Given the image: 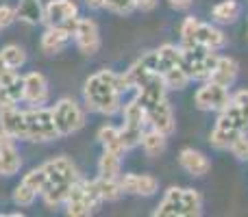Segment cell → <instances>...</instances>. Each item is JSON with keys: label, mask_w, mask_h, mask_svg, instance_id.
<instances>
[{"label": "cell", "mask_w": 248, "mask_h": 217, "mask_svg": "<svg viewBox=\"0 0 248 217\" xmlns=\"http://www.w3.org/2000/svg\"><path fill=\"white\" fill-rule=\"evenodd\" d=\"M181 55H183V70L192 81H205L211 76L218 55L216 50L202 46H181Z\"/></svg>", "instance_id": "ba28073f"}, {"label": "cell", "mask_w": 248, "mask_h": 217, "mask_svg": "<svg viewBox=\"0 0 248 217\" xmlns=\"http://www.w3.org/2000/svg\"><path fill=\"white\" fill-rule=\"evenodd\" d=\"M122 193L128 196H155L159 191V180L150 174H120L118 178Z\"/></svg>", "instance_id": "9a60e30c"}, {"label": "cell", "mask_w": 248, "mask_h": 217, "mask_svg": "<svg viewBox=\"0 0 248 217\" xmlns=\"http://www.w3.org/2000/svg\"><path fill=\"white\" fill-rule=\"evenodd\" d=\"M179 163L189 176H205L211 170V161L194 148H183L179 152Z\"/></svg>", "instance_id": "44dd1931"}, {"label": "cell", "mask_w": 248, "mask_h": 217, "mask_svg": "<svg viewBox=\"0 0 248 217\" xmlns=\"http://www.w3.org/2000/svg\"><path fill=\"white\" fill-rule=\"evenodd\" d=\"M96 187H98V193H100V198H103V202H116L118 198L122 196L118 178H103V176H98V178H96Z\"/></svg>", "instance_id": "83f0119b"}, {"label": "cell", "mask_w": 248, "mask_h": 217, "mask_svg": "<svg viewBox=\"0 0 248 217\" xmlns=\"http://www.w3.org/2000/svg\"><path fill=\"white\" fill-rule=\"evenodd\" d=\"M16 20H17L16 9L9 7V4H2V7H0V30L7 29V26H11Z\"/></svg>", "instance_id": "d6a6232c"}, {"label": "cell", "mask_w": 248, "mask_h": 217, "mask_svg": "<svg viewBox=\"0 0 248 217\" xmlns=\"http://www.w3.org/2000/svg\"><path fill=\"white\" fill-rule=\"evenodd\" d=\"M16 15L20 22H26V24H31V26L44 22L42 0H20V4L16 7Z\"/></svg>", "instance_id": "603a6c76"}, {"label": "cell", "mask_w": 248, "mask_h": 217, "mask_svg": "<svg viewBox=\"0 0 248 217\" xmlns=\"http://www.w3.org/2000/svg\"><path fill=\"white\" fill-rule=\"evenodd\" d=\"M26 119V135L24 141H55L59 139V130L55 126L52 109L46 107H31L24 111Z\"/></svg>", "instance_id": "8992f818"}, {"label": "cell", "mask_w": 248, "mask_h": 217, "mask_svg": "<svg viewBox=\"0 0 248 217\" xmlns=\"http://www.w3.org/2000/svg\"><path fill=\"white\" fill-rule=\"evenodd\" d=\"M46 170V185H61V187H72L81 176L78 170L68 157H55L48 163H44Z\"/></svg>", "instance_id": "8fae6325"}, {"label": "cell", "mask_w": 248, "mask_h": 217, "mask_svg": "<svg viewBox=\"0 0 248 217\" xmlns=\"http://www.w3.org/2000/svg\"><path fill=\"white\" fill-rule=\"evenodd\" d=\"M22 83H24V94H22V102L31 104V107H44L48 102V96H50V89H48V81L42 72H29L22 76Z\"/></svg>", "instance_id": "5bb4252c"}, {"label": "cell", "mask_w": 248, "mask_h": 217, "mask_svg": "<svg viewBox=\"0 0 248 217\" xmlns=\"http://www.w3.org/2000/svg\"><path fill=\"white\" fill-rule=\"evenodd\" d=\"M122 128H120V135H122V141L126 145V150L135 148L137 144H141V135L146 130V111L141 107L137 100H131V102L122 104Z\"/></svg>", "instance_id": "9c48e42d"}, {"label": "cell", "mask_w": 248, "mask_h": 217, "mask_svg": "<svg viewBox=\"0 0 248 217\" xmlns=\"http://www.w3.org/2000/svg\"><path fill=\"white\" fill-rule=\"evenodd\" d=\"M72 39V33L61 26H46L42 39H39V48L44 55H59L61 50H65V46Z\"/></svg>", "instance_id": "ffe728a7"}, {"label": "cell", "mask_w": 248, "mask_h": 217, "mask_svg": "<svg viewBox=\"0 0 248 217\" xmlns=\"http://www.w3.org/2000/svg\"><path fill=\"white\" fill-rule=\"evenodd\" d=\"M137 9H141V11H150V9L157 4V0H135Z\"/></svg>", "instance_id": "e575fe53"}, {"label": "cell", "mask_w": 248, "mask_h": 217, "mask_svg": "<svg viewBox=\"0 0 248 217\" xmlns=\"http://www.w3.org/2000/svg\"><path fill=\"white\" fill-rule=\"evenodd\" d=\"M202 213V198L196 189L170 187L155 209V217H196Z\"/></svg>", "instance_id": "3957f363"}, {"label": "cell", "mask_w": 248, "mask_h": 217, "mask_svg": "<svg viewBox=\"0 0 248 217\" xmlns=\"http://www.w3.org/2000/svg\"><path fill=\"white\" fill-rule=\"evenodd\" d=\"M0 130L9 132L16 139H24V135H26L24 111H20L16 104L0 107Z\"/></svg>", "instance_id": "d6986e66"}, {"label": "cell", "mask_w": 248, "mask_h": 217, "mask_svg": "<svg viewBox=\"0 0 248 217\" xmlns=\"http://www.w3.org/2000/svg\"><path fill=\"white\" fill-rule=\"evenodd\" d=\"M122 154L113 150H103V157L98 159V176L103 178H120Z\"/></svg>", "instance_id": "cb8c5ba5"}, {"label": "cell", "mask_w": 248, "mask_h": 217, "mask_svg": "<svg viewBox=\"0 0 248 217\" xmlns=\"http://www.w3.org/2000/svg\"><path fill=\"white\" fill-rule=\"evenodd\" d=\"M105 7L111 13H118V15H128L137 9L135 0H105Z\"/></svg>", "instance_id": "1f68e13d"}, {"label": "cell", "mask_w": 248, "mask_h": 217, "mask_svg": "<svg viewBox=\"0 0 248 217\" xmlns=\"http://www.w3.org/2000/svg\"><path fill=\"white\" fill-rule=\"evenodd\" d=\"M0 57H2V61L11 70H20L26 63V52L20 46H16V43H9V46L0 48Z\"/></svg>", "instance_id": "f1b7e54d"}, {"label": "cell", "mask_w": 248, "mask_h": 217, "mask_svg": "<svg viewBox=\"0 0 248 217\" xmlns=\"http://www.w3.org/2000/svg\"><path fill=\"white\" fill-rule=\"evenodd\" d=\"M24 94V83L17 70L9 68L7 72L0 74V107H9V104H17Z\"/></svg>", "instance_id": "e0dca14e"}, {"label": "cell", "mask_w": 248, "mask_h": 217, "mask_svg": "<svg viewBox=\"0 0 248 217\" xmlns=\"http://www.w3.org/2000/svg\"><path fill=\"white\" fill-rule=\"evenodd\" d=\"M237 72H240V68H237L235 59H231V57H218L214 70H211L209 81L218 83L222 87H231L237 78Z\"/></svg>", "instance_id": "7402d4cb"}, {"label": "cell", "mask_w": 248, "mask_h": 217, "mask_svg": "<svg viewBox=\"0 0 248 217\" xmlns=\"http://www.w3.org/2000/svg\"><path fill=\"white\" fill-rule=\"evenodd\" d=\"M248 135V89L237 91L229 98L224 109H220L218 122L211 130V145L218 150H229L233 141Z\"/></svg>", "instance_id": "7a4b0ae2"}, {"label": "cell", "mask_w": 248, "mask_h": 217, "mask_svg": "<svg viewBox=\"0 0 248 217\" xmlns=\"http://www.w3.org/2000/svg\"><path fill=\"white\" fill-rule=\"evenodd\" d=\"M52 117H55V126L59 130V137H68L78 132L87 122L85 109L72 98H61L59 102L52 107Z\"/></svg>", "instance_id": "52a82bcc"}, {"label": "cell", "mask_w": 248, "mask_h": 217, "mask_svg": "<svg viewBox=\"0 0 248 217\" xmlns=\"http://www.w3.org/2000/svg\"><path fill=\"white\" fill-rule=\"evenodd\" d=\"M146 111V119H148V124L153 128H157V130L166 132V135H170V132H174V126H176V119H174V111H172L170 102L166 100H161V102L153 104V107L144 109Z\"/></svg>", "instance_id": "ac0fdd59"}, {"label": "cell", "mask_w": 248, "mask_h": 217, "mask_svg": "<svg viewBox=\"0 0 248 217\" xmlns=\"http://www.w3.org/2000/svg\"><path fill=\"white\" fill-rule=\"evenodd\" d=\"M90 9H105V0H85Z\"/></svg>", "instance_id": "8d00e7d4"}, {"label": "cell", "mask_w": 248, "mask_h": 217, "mask_svg": "<svg viewBox=\"0 0 248 217\" xmlns=\"http://www.w3.org/2000/svg\"><path fill=\"white\" fill-rule=\"evenodd\" d=\"M100 204H103V198L98 193L96 180L78 178L70 189L68 198H65V213L72 217H85L94 213Z\"/></svg>", "instance_id": "5b68a950"}, {"label": "cell", "mask_w": 248, "mask_h": 217, "mask_svg": "<svg viewBox=\"0 0 248 217\" xmlns=\"http://www.w3.org/2000/svg\"><path fill=\"white\" fill-rule=\"evenodd\" d=\"M233 152V157H237V159H248V139H246V135L244 137H240L237 141H233V145L229 148Z\"/></svg>", "instance_id": "836d02e7"}, {"label": "cell", "mask_w": 248, "mask_h": 217, "mask_svg": "<svg viewBox=\"0 0 248 217\" xmlns=\"http://www.w3.org/2000/svg\"><path fill=\"white\" fill-rule=\"evenodd\" d=\"M240 13H242V4L237 0H222V2H218L211 9L214 20L220 22V24H233L240 17Z\"/></svg>", "instance_id": "484cf974"}, {"label": "cell", "mask_w": 248, "mask_h": 217, "mask_svg": "<svg viewBox=\"0 0 248 217\" xmlns=\"http://www.w3.org/2000/svg\"><path fill=\"white\" fill-rule=\"evenodd\" d=\"M98 141L103 145V150H113V152H120L124 154L126 152V145L122 141V135H120V128L116 126H103L98 130Z\"/></svg>", "instance_id": "4316f807"}, {"label": "cell", "mask_w": 248, "mask_h": 217, "mask_svg": "<svg viewBox=\"0 0 248 217\" xmlns=\"http://www.w3.org/2000/svg\"><path fill=\"white\" fill-rule=\"evenodd\" d=\"M7 70H9V65L4 63V61H2V57H0V74H2V72H7Z\"/></svg>", "instance_id": "74e56055"}, {"label": "cell", "mask_w": 248, "mask_h": 217, "mask_svg": "<svg viewBox=\"0 0 248 217\" xmlns=\"http://www.w3.org/2000/svg\"><path fill=\"white\" fill-rule=\"evenodd\" d=\"M128 91L126 81L122 74L113 70H98L85 81L83 100L85 109L100 115H113L122 109V94Z\"/></svg>", "instance_id": "6da1fadb"}, {"label": "cell", "mask_w": 248, "mask_h": 217, "mask_svg": "<svg viewBox=\"0 0 248 217\" xmlns=\"http://www.w3.org/2000/svg\"><path fill=\"white\" fill-rule=\"evenodd\" d=\"M78 20V7L74 0H50L44 4V24L61 26V29L74 33V26Z\"/></svg>", "instance_id": "30bf717a"}, {"label": "cell", "mask_w": 248, "mask_h": 217, "mask_svg": "<svg viewBox=\"0 0 248 217\" xmlns=\"http://www.w3.org/2000/svg\"><path fill=\"white\" fill-rule=\"evenodd\" d=\"M22 167L20 152L16 148V137L0 130V176H13Z\"/></svg>", "instance_id": "2e32d148"}, {"label": "cell", "mask_w": 248, "mask_h": 217, "mask_svg": "<svg viewBox=\"0 0 248 217\" xmlns=\"http://www.w3.org/2000/svg\"><path fill=\"white\" fill-rule=\"evenodd\" d=\"M37 196H39L37 191H33V189L26 187L24 183H20L16 187V191H13V202H16L17 206H31L37 200Z\"/></svg>", "instance_id": "4dcf8cb0"}, {"label": "cell", "mask_w": 248, "mask_h": 217, "mask_svg": "<svg viewBox=\"0 0 248 217\" xmlns=\"http://www.w3.org/2000/svg\"><path fill=\"white\" fill-rule=\"evenodd\" d=\"M22 183L26 185V187H31L33 191L42 193L44 185H46V170H44V165L35 167V170H31L29 174H24V178H22Z\"/></svg>", "instance_id": "f546056e"}, {"label": "cell", "mask_w": 248, "mask_h": 217, "mask_svg": "<svg viewBox=\"0 0 248 217\" xmlns=\"http://www.w3.org/2000/svg\"><path fill=\"white\" fill-rule=\"evenodd\" d=\"M229 87H222L214 81H207L201 89L194 94V104L201 111H220L229 102Z\"/></svg>", "instance_id": "4fadbf2b"}, {"label": "cell", "mask_w": 248, "mask_h": 217, "mask_svg": "<svg viewBox=\"0 0 248 217\" xmlns=\"http://www.w3.org/2000/svg\"><path fill=\"white\" fill-rule=\"evenodd\" d=\"M166 132L157 130V128L150 126L148 130H144V135H141V148H144V152L148 154V157H159V154L166 150Z\"/></svg>", "instance_id": "d4e9b609"}, {"label": "cell", "mask_w": 248, "mask_h": 217, "mask_svg": "<svg viewBox=\"0 0 248 217\" xmlns=\"http://www.w3.org/2000/svg\"><path fill=\"white\" fill-rule=\"evenodd\" d=\"M227 43V37L220 29L201 22L196 17H185L181 24V46H202L209 50H220Z\"/></svg>", "instance_id": "277c9868"}, {"label": "cell", "mask_w": 248, "mask_h": 217, "mask_svg": "<svg viewBox=\"0 0 248 217\" xmlns=\"http://www.w3.org/2000/svg\"><path fill=\"white\" fill-rule=\"evenodd\" d=\"M74 43H77L78 52L85 57H92L100 50V33H98V26H96L94 20L90 17H78L77 26H74Z\"/></svg>", "instance_id": "7c38bea8"}, {"label": "cell", "mask_w": 248, "mask_h": 217, "mask_svg": "<svg viewBox=\"0 0 248 217\" xmlns=\"http://www.w3.org/2000/svg\"><path fill=\"white\" fill-rule=\"evenodd\" d=\"M170 4L174 9H185V7H189V4H192V0H170Z\"/></svg>", "instance_id": "d590c367"}]
</instances>
